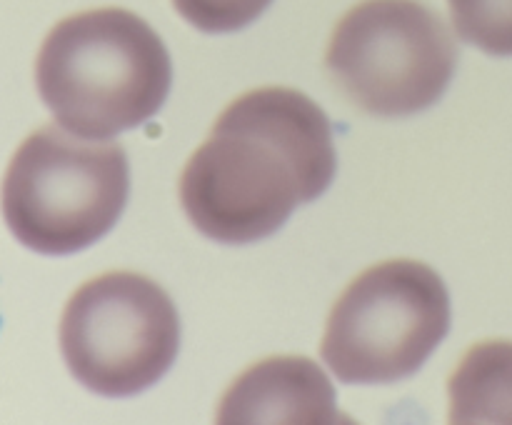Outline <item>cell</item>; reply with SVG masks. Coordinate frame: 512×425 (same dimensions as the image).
<instances>
[{
  "mask_svg": "<svg viewBox=\"0 0 512 425\" xmlns=\"http://www.w3.org/2000/svg\"><path fill=\"white\" fill-rule=\"evenodd\" d=\"M335 165L320 105L293 88H258L235 98L190 155L180 203L208 238L253 243L275 233L295 205L320 198Z\"/></svg>",
  "mask_w": 512,
  "mask_h": 425,
  "instance_id": "obj_1",
  "label": "cell"
},
{
  "mask_svg": "<svg viewBox=\"0 0 512 425\" xmlns=\"http://www.w3.org/2000/svg\"><path fill=\"white\" fill-rule=\"evenodd\" d=\"M173 65L140 15L100 8L63 18L40 45L35 85L60 125L105 140L138 128L165 103Z\"/></svg>",
  "mask_w": 512,
  "mask_h": 425,
  "instance_id": "obj_2",
  "label": "cell"
},
{
  "mask_svg": "<svg viewBox=\"0 0 512 425\" xmlns=\"http://www.w3.org/2000/svg\"><path fill=\"white\" fill-rule=\"evenodd\" d=\"M130 170L118 143L43 125L15 150L3 210L25 248L70 255L103 238L128 203Z\"/></svg>",
  "mask_w": 512,
  "mask_h": 425,
  "instance_id": "obj_3",
  "label": "cell"
},
{
  "mask_svg": "<svg viewBox=\"0 0 512 425\" xmlns=\"http://www.w3.org/2000/svg\"><path fill=\"white\" fill-rule=\"evenodd\" d=\"M448 328L443 278L420 260H385L335 300L320 355L343 383H395L418 373Z\"/></svg>",
  "mask_w": 512,
  "mask_h": 425,
  "instance_id": "obj_4",
  "label": "cell"
},
{
  "mask_svg": "<svg viewBox=\"0 0 512 425\" xmlns=\"http://www.w3.org/2000/svg\"><path fill=\"white\" fill-rule=\"evenodd\" d=\"M458 63L453 33L418 0H363L330 35L325 68L370 115L400 118L443 98Z\"/></svg>",
  "mask_w": 512,
  "mask_h": 425,
  "instance_id": "obj_5",
  "label": "cell"
},
{
  "mask_svg": "<svg viewBox=\"0 0 512 425\" xmlns=\"http://www.w3.org/2000/svg\"><path fill=\"white\" fill-rule=\"evenodd\" d=\"M180 348V318L155 280L113 270L80 285L60 318V350L75 380L108 398L158 383Z\"/></svg>",
  "mask_w": 512,
  "mask_h": 425,
  "instance_id": "obj_6",
  "label": "cell"
},
{
  "mask_svg": "<svg viewBox=\"0 0 512 425\" xmlns=\"http://www.w3.org/2000/svg\"><path fill=\"white\" fill-rule=\"evenodd\" d=\"M215 420L223 425L348 423L335 405L328 375L303 355H275L250 365L225 390Z\"/></svg>",
  "mask_w": 512,
  "mask_h": 425,
  "instance_id": "obj_7",
  "label": "cell"
},
{
  "mask_svg": "<svg viewBox=\"0 0 512 425\" xmlns=\"http://www.w3.org/2000/svg\"><path fill=\"white\" fill-rule=\"evenodd\" d=\"M450 423H512V340L473 345L448 380Z\"/></svg>",
  "mask_w": 512,
  "mask_h": 425,
  "instance_id": "obj_8",
  "label": "cell"
},
{
  "mask_svg": "<svg viewBox=\"0 0 512 425\" xmlns=\"http://www.w3.org/2000/svg\"><path fill=\"white\" fill-rule=\"evenodd\" d=\"M455 33L490 55H512V0H448Z\"/></svg>",
  "mask_w": 512,
  "mask_h": 425,
  "instance_id": "obj_9",
  "label": "cell"
},
{
  "mask_svg": "<svg viewBox=\"0 0 512 425\" xmlns=\"http://www.w3.org/2000/svg\"><path fill=\"white\" fill-rule=\"evenodd\" d=\"M273 0H173L180 18L203 33H233L260 18Z\"/></svg>",
  "mask_w": 512,
  "mask_h": 425,
  "instance_id": "obj_10",
  "label": "cell"
}]
</instances>
